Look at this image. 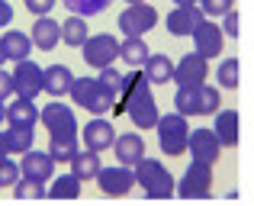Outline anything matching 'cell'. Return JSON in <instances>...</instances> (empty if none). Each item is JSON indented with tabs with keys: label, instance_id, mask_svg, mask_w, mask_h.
<instances>
[{
	"label": "cell",
	"instance_id": "1",
	"mask_svg": "<svg viewBox=\"0 0 254 206\" xmlns=\"http://www.w3.org/2000/svg\"><path fill=\"white\" fill-rule=\"evenodd\" d=\"M135 181H138V187L145 190V197H151V200H171V197L177 194L174 174L158 158H148V155L135 164Z\"/></svg>",
	"mask_w": 254,
	"mask_h": 206
},
{
	"label": "cell",
	"instance_id": "2",
	"mask_svg": "<svg viewBox=\"0 0 254 206\" xmlns=\"http://www.w3.org/2000/svg\"><path fill=\"white\" fill-rule=\"evenodd\" d=\"M155 132H158V148H161V155H168V158H177V155H184L187 148H190V123H187V116L184 113H164L161 119H158V126H155Z\"/></svg>",
	"mask_w": 254,
	"mask_h": 206
},
{
	"label": "cell",
	"instance_id": "3",
	"mask_svg": "<svg viewBox=\"0 0 254 206\" xmlns=\"http://www.w3.org/2000/svg\"><path fill=\"white\" fill-rule=\"evenodd\" d=\"M177 194L184 200H206L212 194V164H203V161H190L187 171L180 174L177 181Z\"/></svg>",
	"mask_w": 254,
	"mask_h": 206
},
{
	"label": "cell",
	"instance_id": "4",
	"mask_svg": "<svg viewBox=\"0 0 254 206\" xmlns=\"http://www.w3.org/2000/svg\"><path fill=\"white\" fill-rule=\"evenodd\" d=\"M119 52H123V42H119L113 32H100V36H90L84 45V62L90 65L93 71L106 68V65H116Z\"/></svg>",
	"mask_w": 254,
	"mask_h": 206
},
{
	"label": "cell",
	"instance_id": "5",
	"mask_svg": "<svg viewBox=\"0 0 254 206\" xmlns=\"http://www.w3.org/2000/svg\"><path fill=\"white\" fill-rule=\"evenodd\" d=\"M158 23V10L151 3H129L123 13H119L116 26L123 36H145V32H151V26Z\"/></svg>",
	"mask_w": 254,
	"mask_h": 206
},
{
	"label": "cell",
	"instance_id": "6",
	"mask_svg": "<svg viewBox=\"0 0 254 206\" xmlns=\"http://www.w3.org/2000/svg\"><path fill=\"white\" fill-rule=\"evenodd\" d=\"M97 184H100V194L103 197H126L132 187H135V168H129V164H113V168H103L100 171V177H97Z\"/></svg>",
	"mask_w": 254,
	"mask_h": 206
},
{
	"label": "cell",
	"instance_id": "7",
	"mask_svg": "<svg viewBox=\"0 0 254 206\" xmlns=\"http://www.w3.org/2000/svg\"><path fill=\"white\" fill-rule=\"evenodd\" d=\"M42 126L49 129L52 138H62V136H77V123H74V110L68 103H45L42 106Z\"/></svg>",
	"mask_w": 254,
	"mask_h": 206
},
{
	"label": "cell",
	"instance_id": "8",
	"mask_svg": "<svg viewBox=\"0 0 254 206\" xmlns=\"http://www.w3.org/2000/svg\"><path fill=\"white\" fill-rule=\"evenodd\" d=\"M206 77H209V58L199 55L196 49L187 52L177 62V71H174V81H177L180 87H203Z\"/></svg>",
	"mask_w": 254,
	"mask_h": 206
},
{
	"label": "cell",
	"instance_id": "9",
	"mask_svg": "<svg viewBox=\"0 0 254 206\" xmlns=\"http://www.w3.org/2000/svg\"><path fill=\"white\" fill-rule=\"evenodd\" d=\"M193 49L199 52V55H206V58H219L222 55V49H225V29L219 23H212V16H206L203 23L193 29Z\"/></svg>",
	"mask_w": 254,
	"mask_h": 206
},
{
	"label": "cell",
	"instance_id": "10",
	"mask_svg": "<svg viewBox=\"0 0 254 206\" xmlns=\"http://www.w3.org/2000/svg\"><path fill=\"white\" fill-rule=\"evenodd\" d=\"M13 84H16L19 97H32V100H36V97L45 90V68H39L32 58L16 62L13 65Z\"/></svg>",
	"mask_w": 254,
	"mask_h": 206
},
{
	"label": "cell",
	"instance_id": "11",
	"mask_svg": "<svg viewBox=\"0 0 254 206\" xmlns=\"http://www.w3.org/2000/svg\"><path fill=\"white\" fill-rule=\"evenodd\" d=\"M222 148H225V145L219 142L216 129H193L190 132V148H187V155H190L193 161L216 164L219 158H222Z\"/></svg>",
	"mask_w": 254,
	"mask_h": 206
},
{
	"label": "cell",
	"instance_id": "12",
	"mask_svg": "<svg viewBox=\"0 0 254 206\" xmlns=\"http://www.w3.org/2000/svg\"><path fill=\"white\" fill-rule=\"evenodd\" d=\"M203 19H206V10L199 3H190V6H174L168 16H164V26H168L171 36L184 39V36H193V29H196Z\"/></svg>",
	"mask_w": 254,
	"mask_h": 206
},
{
	"label": "cell",
	"instance_id": "13",
	"mask_svg": "<svg viewBox=\"0 0 254 206\" xmlns=\"http://www.w3.org/2000/svg\"><path fill=\"white\" fill-rule=\"evenodd\" d=\"M81 138H84V148H93V151L103 155L106 148L116 145V126H113L106 116H93L81 129Z\"/></svg>",
	"mask_w": 254,
	"mask_h": 206
},
{
	"label": "cell",
	"instance_id": "14",
	"mask_svg": "<svg viewBox=\"0 0 254 206\" xmlns=\"http://www.w3.org/2000/svg\"><path fill=\"white\" fill-rule=\"evenodd\" d=\"M55 155L52 151H26L23 161H19V168H23V177H36V181H52L55 177Z\"/></svg>",
	"mask_w": 254,
	"mask_h": 206
},
{
	"label": "cell",
	"instance_id": "15",
	"mask_svg": "<svg viewBox=\"0 0 254 206\" xmlns=\"http://www.w3.org/2000/svg\"><path fill=\"white\" fill-rule=\"evenodd\" d=\"M42 123V110L36 106L32 97H13L6 103V126H36Z\"/></svg>",
	"mask_w": 254,
	"mask_h": 206
},
{
	"label": "cell",
	"instance_id": "16",
	"mask_svg": "<svg viewBox=\"0 0 254 206\" xmlns=\"http://www.w3.org/2000/svg\"><path fill=\"white\" fill-rule=\"evenodd\" d=\"M29 36H32V42H36L39 52H52L58 42H62V23L52 19V13H49V16H36Z\"/></svg>",
	"mask_w": 254,
	"mask_h": 206
},
{
	"label": "cell",
	"instance_id": "17",
	"mask_svg": "<svg viewBox=\"0 0 254 206\" xmlns=\"http://www.w3.org/2000/svg\"><path fill=\"white\" fill-rule=\"evenodd\" d=\"M151 97V77L145 74V68H132L123 81V110H129L132 103Z\"/></svg>",
	"mask_w": 254,
	"mask_h": 206
},
{
	"label": "cell",
	"instance_id": "18",
	"mask_svg": "<svg viewBox=\"0 0 254 206\" xmlns=\"http://www.w3.org/2000/svg\"><path fill=\"white\" fill-rule=\"evenodd\" d=\"M113 155H116L119 164H129L135 168L145 158V138L138 132H126V136H116V145H113Z\"/></svg>",
	"mask_w": 254,
	"mask_h": 206
},
{
	"label": "cell",
	"instance_id": "19",
	"mask_svg": "<svg viewBox=\"0 0 254 206\" xmlns=\"http://www.w3.org/2000/svg\"><path fill=\"white\" fill-rule=\"evenodd\" d=\"M0 45H3L6 58H10L13 65H16V62H26V58L32 55V49H36L32 36H26V32H19V29H3V36H0Z\"/></svg>",
	"mask_w": 254,
	"mask_h": 206
},
{
	"label": "cell",
	"instance_id": "20",
	"mask_svg": "<svg viewBox=\"0 0 254 206\" xmlns=\"http://www.w3.org/2000/svg\"><path fill=\"white\" fill-rule=\"evenodd\" d=\"M71 87H74V74H71L68 65H49L45 68V90H49V97H64V94H71Z\"/></svg>",
	"mask_w": 254,
	"mask_h": 206
},
{
	"label": "cell",
	"instance_id": "21",
	"mask_svg": "<svg viewBox=\"0 0 254 206\" xmlns=\"http://www.w3.org/2000/svg\"><path fill=\"white\" fill-rule=\"evenodd\" d=\"M212 129H216L219 142H222L225 148H235V145H238V110H232V106H229V110H219Z\"/></svg>",
	"mask_w": 254,
	"mask_h": 206
},
{
	"label": "cell",
	"instance_id": "22",
	"mask_svg": "<svg viewBox=\"0 0 254 206\" xmlns=\"http://www.w3.org/2000/svg\"><path fill=\"white\" fill-rule=\"evenodd\" d=\"M87 39H90V29H87V16L81 13H71L62 23V42L71 45V49H84Z\"/></svg>",
	"mask_w": 254,
	"mask_h": 206
},
{
	"label": "cell",
	"instance_id": "23",
	"mask_svg": "<svg viewBox=\"0 0 254 206\" xmlns=\"http://www.w3.org/2000/svg\"><path fill=\"white\" fill-rule=\"evenodd\" d=\"M3 136L10 155H26V151L36 148V126H10Z\"/></svg>",
	"mask_w": 254,
	"mask_h": 206
},
{
	"label": "cell",
	"instance_id": "24",
	"mask_svg": "<svg viewBox=\"0 0 254 206\" xmlns=\"http://www.w3.org/2000/svg\"><path fill=\"white\" fill-rule=\"evenodd\" d=\"M71 171H74L81 181H97L100 171H103V164H100V151H93V148L77 151V155L71 158Z\"/></svg>",
	"mask_w": 254,
	"mask_h": 206
},
{
	"label": "cell",
	"instance_id": "25",
	"mask_svg": "<svg viewBox=\"0 0 254 206\" xmlns=\"http://www.w3.org/2000/svg\"><path fill=\"white\" fill-rule=\"evenodd\" d=\"M119 58H123L129 68H145V62L151 58V49H148V42H145L142 36H126Z\"/></svg>",
	"mask_w": 254,
	"mask_h": 206
},
{
	"label": "cell",
	"instance_id": "26",
	"mask_svg": "<svg viewBox=\"0 0 254 206\" xmlns=\"http://www.w3.org/2000/svg\"><path fill=\"white\" fill-rule=\"evenodd\" d=\"M129 119L135 123V129H155V126H158V119H161L155 97H145V100L132 103V106H129Z\"/></svg>",
	"mask_w": 254,
	"mask_h": 206
},
{
	"label": "cell",
	"instance_id": "27",
	"mask_svg": "<svg viewBox=\"0 0 254 206\" xmlns=\"http://www.w3.org/2000/svg\"><path fill=\"white\" fill-rule=\"evenodd\" d=\"M81 177L71 171V174H58L52 177V187H49V197L52 200H77L81 197Z\"/></svg>",
	"mask_w": 254,
	"mask_h": 206
},
{
	"label": "cell",
	"instance_id": "28",
	"mask_svg": "<svg viewBox=\"0 0 254 206\" xmlns=\"http://www.w3.org/2000/svg\"><path fill=\"white\" fill-rule=\"evenodd\" d=\"M174 71H177V65H174L168 55H151L148 62H145V74L151 77V84H168V81H174Z\"/></svg>",
	"mask_w": 254,
	"mask_h": 206
},
{
	"label": "cell",
	"instance_id": "29",
	"mask_svg": "<svg viewBox=\"0 0 254 206\" xmlns=\"http://www.w3.org/2000/svg\"><path fill=\"white\" fill-rule=\"evenodd\" d=\"M242 65H238V58H222L219 62V68H216V84L222 90H235L238 87V81H242Z\"/></svg>",
	"mask_w": 254,
	"mask_h": 206
},
{
	"label": "cell",
	"instance_id": "30",
	"mask_svg": "<svg viewBox=\"0 0 254 206\" xmlns=\"http://www.w3.org/2000/svg\"><path fill=\"white\" fill-rule=\"evenodd\" d=\"M13 197L16 200H42V197H49V187H45V181H36V177H19L13 184Z\"/></svg>",
	"mask_w": 254,
	"mask_h": 206
},
{
	"label": "cell",
	"instance_id": "31",
	"mask_svg": "<svg viewBox=\"0 0 254 206\" xmlns=\"http://www.w3.org/2000/svg\"><path fill=\"white\" fill-rule=\"evenodd\" d=\"M222 110V87L219 84H203L199 87V116H216Z\"/></svg>",
	"mask_w": 254,
	"mask_h": 206
},
{
	"label": "cell",
	"instance_id": "32",
	"mask_svg": "<svg viewBox=\"0 0 254 206\" xmlns=\"http://www.w3.org/2000/svg\"><path fill=\"white\" fill-rule=\"evenodd\" d=\"M174 110L184 113L187 119H190V116H199V87H177Z\"/></svg>",
	"mask_w": 254,
	"mask_h": 206
},
{
	"label": "cell",
	"instance_id": "33",
	"mask_svg": "<svg viewBox=\"0 0 254 206\" xmlns=\"http://www.w3.org/2000/svg\"><path fill=\"white\" fill-rule=\"evenodd\" d=\"M100 94V81L97 77H74V87H71V97H74V103L77 106H90L93 103V97Z\"/></svg>",
	"mask_w": 254,
	"mask_h": 206
},
{
	"label": "cell",
	"instance_id": "34",
	"mask_svg": "<svg viewBox=\"0 0 254 206\" xmlns=\"http://www.w3.org/2000/svg\"><path fill=\"white\" fill-rule=\"evenodd\" d=\"M49 151L55 155L58 164H71V158L81 151V145H77V136H62V138H52Z\"/></svg>",
	"mask_w": 254,
	"mask_h": 206
},
{
	"label": "cell",
	"instance_id": "35",
	"mask_svg": "<svg viewBox=\"0 0 254 206\" xmlns=\"http://www.w3.org/2000/svg\"><path fill=\"white\" fill-rule=\"evenodd\" d=\"M64 6H68V13H81V16H97V13H103L106 6L113 3V0H62Z\"/></svg>",
	"mask_w": 254,
	"mask_h": 206
},
{
	"label": "cell",
	"instance_id": "36",
	"mask_svg": "<svg viewBox=\"0 0 254 206\" xmlns=\"http://www.w3.org/2000/svg\"><path fill=\"white\" fill-rule=\"evenodd\" d=\"M19 177H23V168H19V161H13V155H3V158H0V184L13 190V184H16Z\"/></svg>",
	"mask_w": 254,
	"mask_h": 206
},
{
	"label": "cell",
	"instance_id": "37",
	"mask_svg": "<svg viewBox=\"0 0 254 206\" xmlns=\"http://www.w3.org/2000/svg\"><path fill=\"white\" fill-rule=\"evenodd\" d=\"M116 97H119V94H113V90L100 87V94L93 97V103L87 106V110H90L93 116H106V113H110V110H116Z\"/></svg>",
	"mask_w": 254,
	"mask_h": 206
},
{
	"label": "cell",
	"instance_id": "38",
	"mask_svg": "<svg viewBox=\"0 0 254 206\" xmlns=\"http://www.w3.org/2000/svg\"><path fill=\"white\" fill-rule=\"evenodd\" d=\"M100 87H106V90H113V94H123V81H126V74L123 71H116L113 65H106V68H100Z\"/></svg>",
	"mask_w": 254,
	"mask_h": 206
},
{
	"label": "cell",
	"instance_id": "39",
	"mask_svg": "<svg viewBox=\"0 0 254 206\" xmlns=\"http://www.w3.org/2000/svg\"><path fill=\"white\" fill-rule=\"evenodd\" d=\"M199 6L206 10V16L216 19V16H225V13L235 6V0H199Z\"/></svg>",
	"mask_w": 254,
	"mask_h": 206
},
{
	"label": "cell",
	"instance_id": "40",
	"mask_svg": "<svg viewBox=\"0 0 254 206\" xmlns=\"http://www.w3.org/2000/svg\"><path fill=\"white\" fill-rule=\"evenodd\" d=\"M16 97V84H13V71L0 68V103H10Z\"/></svg>",
	"mask_w": 254,
	"mask_h": 206
},
{
	"label": "cell",
	"instance_id": "41",
	"mask_svg": "<svg viewBox=\"0 0 254 206\" xmlns=\"http://www.w3.org/2000/svg\"><path fill=\"white\" fill-rule=\"evenodd\" d=\"M238 23H242V19H238V10L232 6V10L222 16V29H225V36H229V39H238V32H242V26H238Z\"/></svg>",
	"mask_w": 254,
	"mask_h": 206
},
{
	"label": "cell",
	"instance_id": "42",
	"mask_svg": "<svg viewBox=\"0 0 254 206\" xmlns=\"http://www.w3.org/2000/svg\"><path fill=\"white\" fill-rule=\"evenodd\" d=\"M55 3H58V0H23V6L32 13V16H49Z\"/></svg>",
	"mask_w": 254,
	"mask_h": 206
},
{
	"label": "cell",
	"instance_id": "43",
	"mask_svg": "<svg viewBox=\"0 0 254 206\" xmlns=\"http://www.w3.org/2000/svg\"><path fill=\"white\" fill-rule=\"evenodd\" d=\"M10 23H13V6H10V0H0V29Z\"/></svg>",
	"mask_w": 254,
	"mask_h": 206
},
{
	"label": "cell",
	"instance_id": "44",
	"mask_svg": "<svg viewBox=\"0 0 254 206\" xmlns=\"http://www.w3.org/2000/svg\"><path fill=\"white\" fill-rule=\"evenodd\" d=\"M3 155H10V151H6V136L0 132V158H3Z\"/></svg>",
	"mask_w": 254,
	"mask_h": 206
},
{
	"label": "cell",
	"instance_id": "45",
	"mask_svg": "<svg viewBox=\"0 0 254 206\" xmlns=\"http://www.w3.org/2000/svg\"><path fill=\"white\" fill-rule=\"evenodd\" d=\"M190 3H199V0H174V6H190Z\"/></svg>",
	"mask_w": 254,
	"mask_h": 206
},
{
	"label": "cell",
	"instance_id": "46",
	"mask_svg": "<svg viewBox=\"0 0 254 206\" xmlns=\"http://www.w3.org/2000/svg\"><path fill=\"white\" fill-rule=\"evenodd\" d=\"M6 123V103H0V126Z\"/></svg>",
	"mask_w": 254,
	"mask_h": 206
},
{
	"label": "cell",
	"instance_id": "47",
	"mask_svg": "<svg viewBox=\"0 0 254 206\" xmlns=\"http://www.w3.org/2000/svg\"><path fill=\"white\" fill-rule=\"evenodd\" d=\"M10 62V58H6V52H3V45H0V68H3V65Z\"/></svg>",
	"mask_w": 254,
	"mask_h": 206
},
{
	"label": "cell",
	"instance_id": "48",
	"mask_svg": "<svg viewBox=\"0 0 254 206\" xmlns=\"http://www.w3.org/2000/svg\"><path fill=\"white\" fill-rule=\"evenodd\" d=\"M126 3H142V0H126Z\"/></svg>",
	"mask_w": 254,
	"mask_h": 206
},
{
	"label": "cell",
	"instance_id": "49",
	"mask_svg": "<svg viewBox=\"0 0 254 206\" xmlns=\"http://www.w3.org/2000/svg\"><path fill=\"white\" fill-rule=\"evenodd\" d=\"M0 190H3V184H0Z\"/></svg>",
	"mask_w": 254,
	"mask_h": 206
}]
</instances>
